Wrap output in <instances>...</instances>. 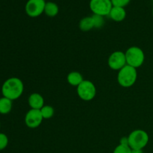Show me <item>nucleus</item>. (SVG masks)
<instances>
[{"label":"nucleus","instance_id":"dca6fc26","mask_svg":"<svg viewBox=\"0 0 153 153\" xmlns=\"http://www.w3.org/2000/svg\"><path fill=\"white\" fill-rule=\"evenodd\" d=\"M40 112H41L43 120H48L53 117L55 110H54V108L51 105H44L40 109Z\"/></svg>","mask_w":153,"mask_h":153},{"label":"nucleus","instance_id":"9d476101","mask_svg":"<svg viewBox=\"0 0 153 153\" xmlns=\"http://www.w3.org/2000/svg\"><path fill=\"white\" fill-rule=\"evenodd\" d=\"M28 105L31 109L40 110L44 106V99L38 93H33L28 97Z\"/></svg>","mask_w":153,"mask_h":153},{"label":"nucleus","instance_id":"1a4fd4ad","mask_svg":"<svg viewBox=\"0 0 153 153\" xmlns=\"http://www.w3.org/2000/svg\"><path fill=\"white\" fill-rule=\"evenodd\" d=\"M43 120L40 110L30 109L25 117V125L30 128H35L41 125Z\"/></svg>","mask_w":153,"mask_h":153},{"label":"nucleus","instance_id":"f3484780","mask_svg":"<svg viewBox=\"0 0 153 153\" xmlns=\"http://www.w3.org/2000/svg\"><path fill=\"white\" fill-rule=\"evenodd\" d=\"M92 16L93 20H94V28H102L103 26L105 23L104 21V16H100V15H97V14H94Z\"/></svg>","mask_w":153,"mask_h":153},{"label":"nucleus","instance_id":"20e7f679","mask_svg":"<svg viewBox=\"0 0 153 153\" xmlns=\"http://www.w3.org/2000/svg\"><path fill=\"white\" fill-rule=\"evenodd\" d=\"M127 65L137 69L143 64L145 61V55L143 51L137 46L129 47L125 52Z\"/></svg>","mask_w":153,"mask_h":153},{"label":"nucleus","instance_id":"f257e3e1","mask_svg":"<svg viewBox=\"0 0 153 153\" xmlns=\"http://www.w3.org/2000/svg\"><path fill=\"white\" fill-rule=\"evenodd\" d=\"M24 91V85L20 79L11 77L7 79L1 87V94L3 97L9 100H16L22 96Z\"/></svg>","mask_w":153,"mask_h":153},{"label":"nucleus","instance_id":"0eeeda50","mask_svg":"<svg viewBox=\"0 0 153 153\" xmlns=\"http://www.w3.org/2000/svg\"><path fill=\"white\" fill-rule=\"evenodd\" d=\"M45 0H28L25 4V10L30 17H37L44 13Z\"/></svg>","mask_w":153,"mask_h":153},{"label":"nucleus","instance_id":"5701e85b","mask_svg":"<svg viewBox=\"0 0 153 153\" xmlns=\"http://www.w3.org/2000/svg\"><path fill=\"white\" fill-rule=\"evenodd\" d=\"M152 15H153V8H152Z\"/></svg>","mask_w":153,"mask_h":153},{"label":"nucleus","instance_id":"4be33fe9","mask_svg":"<svg viewBox=\"0 0 153 153\" xmlns=\"http://www.w3.org/2000/svg\"><path fill=\"white\" fill-rule=\"evenodd\" d=\"M131 153H143V149H131Z\"/></svg>","mask_w":153,"mask_h":153},{"label":"nucleus","instance_id":"9b49d317","mask_svg":"<svg viewBox=\"0 0 153 153\" xmlns=\"http://www.w3.org/2000/svg\"><path fill=\"white\" fill-rule=\"evenodd\" d=\"M108 16L115 22H122L126 16V11L124 7L113 6Z\"/></svg>","mask_w":153,"mask_h":153},{"label":"nucleus","instance_id":"7ed1b4c3","mask_svg":"<svg viewBox=\"0 0 153 153\" xmlns=\"http://www.w3.org/2000/svg\"><path fill=\"white\" fill-rule=\"evenodd\" d=\"M128 137V146L131 149H143L149 143V134L142 129L134 130L130 133Z\"/></svg>","mask_w":153,"mask_h":153},{"label":"nucleus","instance_id":"f8f14e48","mask_svg":"<svg viewBox=\"0 0 153 153\" xmlns=\"http://www.w3.org/2000/svg\"><path fill=\"white\" fill-rule=\"evenodd\" d=\"M83 81V76L79 72L73 71L67 76V82L72 86L78 87Z\"/></svg>","mask_w":153,"mask_h":153},{"label":"nucleus","instance_id":"6e6552de","mask_svg":"<svg viewBox=\"0 0 153 153\" xmlns=\"http://www.w3.org/2000/svg\"><path fill=\"white\" fill-rule=\"evenodd\" d=\"M108 64L111 70H120L126 64L125 52L122 51H115L111 54L108 60Z\"/></svg>","mask_w":153,"mask_h":153},{"label":"nucleus","instance_id":"ddd939ff","mask_svg":"<svg viewBox=\"0 0 153 153\" xmlns=\"http://www.w3.org/2000/svg\"><path fill=\"white\" fill-rule=\"evenodd\" d=\"M12 100L3 97L0 98V114H7L10 112L13 106Z\"/></svg>","mask_w":153,"mask_h":153},{"label":"nucleus","instance_id":"412c9836","mask_svg":"<svg viewBox=\"0 0 153 153\" xmlns=\"http://www.w3.org/2000/svg\"><path fill=\"white\" fill-rule=\"evenodd\" d=\"M120 144L126 145L128 146V137H123L120 140Z\"/></svg>","mask_w":153,"mask_h":153},{"label":"nucleus","instance_id":"4468645a","mask_svg":"<svg viewBox=\"0 0 153 153\" xmlns=\"http://www.w3.org/2000/svg\"><path fill=\"white\" fill-rule=\"evenodd\" d=\"M59 12V7L58 4L52 1H48L46 3L44 9V13L49 17H54L57 16Z\"/></svg>","mask_w":153,"mask_h":153},{"label":"nucleus","instance_id":"2eb2a0df","mask_svg":"<svg viewBox=\"0 0 153 153\" xmlns=\"http://www.w3.org/2000/svg\"><path fill=\"white\" fill-rule=\"evenodd\" d=\"M94 28V23L92 16H86V17H84L79 22V28L82 31H91Z\"/></svg>","mask_w":153,"mask_h":153},{"label":"nucleus","instance_id":"aec40b11","mask_svg":"<svg viewBox=\"0 0 153 153\" xmlns=\"http://www.w3.org/2000/svg\"><path fill=\"white\" fill-rule=\"evenodd\" d=\"M111 1L113 6L125 7L126 6L129 4L131 0H111Z\"/></svg>","mask_w":153,"mask_h":153},{"label":"nucleus","instance_id":"f03ea898","mask_svg":"<svg viewBox=\"0 0 153 153\" xmlns=\"http://www.w3.org/2000/svg\"><path fill=\"white\" fill-rule=\"evenodd\" d=\"M137 79V70L131 66L126 65L118 72L117 82L119 85L123 88H130L133 86L135 84Z\"/></svg>","mask_w":153,"mask_h":153},{"label":"nucleus","instance_id":"b1692460","mask_svg":"<svg viewBox=\"0 0 153 153\" xmlns=\"http://www.w3.org/2000/svg\"><path fill=\"white\" fill-rule=\"evenodd\" d=\"M0 126H1V124H0Z\"/></svg>","mask_w":153,"mask_h":153},{"label":"nucleus","instance_id":"a211bd4d","mask_svg":"<svg viewBox=\"0 0 153 153\" xmlns=\"http://www.w3.org/2000/svg\"><path fill=\"white\" fill-rule=\"evenodd\" d=\"M113 153H131V149L129 146L119 144L116 146Z\"/></svg>","mask_w":153,"mask_h":153},{"label":"nucleus","instance_id":"39448f33","mask_svg":"<svg viewBox=\"0 0 153 153\" xmlns=\"http://www.w3.org/2000/svg\"><path fill=\"white\" fill-rule=\"evenodd\" d=\"M77 94L79 98L83 101H91L96 97L97 88L92 82L89 80H84L77 87Z\"/></svg>","mask_w":153,"mask_h":153},{"label":"nucleus","instance_id":"393cba45","mask_svg":"<svg viewBox=\"0 0 153 153\" xmlns=\"http://www.w3.org/2000/svg\"><path fill=\"white\" fill-rule=\"evenodd\" d=\"M152 1H153V0H152Z\"/></svg>","mask_w":153,"mask_h":153},{"label":"nucleus","instance_id":"6ab92c4d","mask_svg":"<svg viewBox=\"0 0 153 153\" xmlns=\"http://www.w3.org/2000/svg\"><path fill=\"white\" fill-rule=\"evenodd\" d=\"M8 145V137L4 133H0V151L5 149Z\"/></svg>","mask_w":153,"mask_h":153},{"label":"nucleus","instance_id":"423d86ee","mask_svg":"<svg viewBox=\"0 0 153 153\" xmlns=\"http://www.w3.org/2000/svg\"><path fill=\"white\" fill-rule=\"evenodd\" d=\"M113 4L111 0H91L90 8L94 14L102 16H108Z\"/></svg>","mask_w":153,"mask_h":153}]
</instances>
